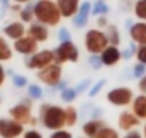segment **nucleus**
Segmentation results:
<instances>
[{
    "label": "nucleus",
    "instance_id": "5701e85b",
    "mask_svg": "<svg viewBox=\"0 0 146 138\" xmlns=\"http://www.w3.org/2000/svg\"><path fill=\"white\" fill-rule=\"evenodd\" d=\"M19 16H20V22L23 23H32L35 22V12H33V5L32 3H27L22 7V10L19 12Z\"/></svg>",
    "mask_w": 146,
    "mask_h": 138
},
{
    "label": "nucleus",
    "instance_id": "4468645a",
    "mask_svg": "<svg viewBox=\"0 0 146 138\" xmlns=\"http://www.w3.org/2000/svg\"><path fill=\"white\" fill-rule=\"evenodd\" d=\"M54 2L62 13V17L64 19H73L82 5L80 0H54Z\"/></svg>",
    "mask_w": 146,
    "mask_h": 138
},
{
    "label": "nucleus",
    "instance_id": "423d86ee",
    "mask_svg": "<svg viewBox=\"0 0 146 138\" xmlns=\"http://www.w3.org/2000/svg\"><path fill=\"white\" fill-rule=\"evenodd\" d=\"M62 75H63L62 65L56 62L37 71V79L49 88H57V85L62 82Z\"/></svg>",
    "mask_w": 146,
    "mask_h": 138
},
{
    "label": "nucleus",
    "instance_id": "7ed1b4c3",
    "mask_svg": "<svg viewBox=\"0 0 146 138\" xmlns=\"http://www.w3.org/2000/svg\"><path fill=\"white\" fill-rule=\"evenodd\" d=\"M83 45H85V49H86L88 53L100 55L103 52V49L106 46H109V40H108L105 30H102L99 27H93V29H89L85 33Z\"/></svg>",
    "mask_w": 146,
    "mask_h": 138
},
{
    "label": "nucleus",
    "instance_id": "ddd939ff",
    "mask_svg": "<svg viewBox=\"0 0 146 138\" xmlns=\"http://www.w3.org/2000/svg\"><path fill=\"white\" fill-rule=\"evenodd\" d=\"M139 125H140V119L132 111H122L119 114V118H117L119 129L127 132V131L136 129V127H139Z\"/></svg>",
    "mask_w": 146,
    "mask_h": 138
},
{
    "label": "nucleus",
    "instance_id": "39448f33",
    "mask_svg": "<svg viewBox=\"0 0 146 138\" xmlns=\"http://www.w3.org/2000/svg\"><path fill=\"white\" fill-rule=\"evenodd\" d=\"M54 53V62L59 63V65H63V63H76L79 60V49L78 46L73 43L72 40H66V42H60V45L53 50Z\"/></svg>",
    "mask_w": 146,
    "mask_h": 138
},
{
    "label": "nucleus",
    "instance_id": "2eb2a0df",
    "mask_svg": "<svg viewBox=\"0 0 146 138\" xmlns=\"http://www.w3.org/2000/svg\"><path fill=\"white\" fill-rule=\"evenodd\" d=\"M100 59H102V63L105 66H115L122 60V50L117 46L109 45L100 53Z\"/></svg>",
    "mask_w": 146,
    "mask_h": 138
},
{
    "label": "nucleus",
    "instance_id": "a211bd4d",
    "mask_svg": "<svg viewBox=\"0 0 146 138\" xmlns=\"http://www.w3.org/2000/svg\"><path fill=\"white\" fill-rule=\"evenodd\" d=\"M103 127H106V122L103 119H100V118H92L90 121H88V122L83 124L82 132L88 138H95Z\"/></svg>",
    "mask_w": 146,
    "mask_h": 138
},
{
    "label": "nucleus",
    "instance_id": "ea45409f",
    "mask_svg": "<svg viewBox=\"0 0 146 138\" xmlns=\"http://www.w3.org/2000/svg\"><path fill=\"white\" fill-rule=\"evenodd\" d=\"M120 138H143V134L140 132V131H137V129H132V131H127L123 137H120Z\"/></svg>",
    "mask_w": 146,
    "mask_h": 138
},
{
    "label": "nucleus",
    "instance_id": "9b49d317",
    "mask_svg": "<svg viewBox=\"0 0 146 138\" xmlns=\"http://www.w3.org/2000/svg\"><path fill=\"white\" fill-rule=\"evenodd\" d=\"M26 35L30 36L32 39H35L37 43H43L49 39V27L43 23H39V22H32L29 26H27V30H26Z\"/></svg>",
    "mask_w": 146,
    "mask_h": 138
},
{
    "label": "nucleus",
    "instance_id": "473e14b6",
    "mask_svg": "<svg viewBox=\"0 0 146 138\" xmlns=\"http://www.w3.org/2000/svg\"><path fill=\"white\" fill-rule=\"evenodd\" d=\"M12 82H13V85L17 86V88H25V86H27V78L23 76V75H13Z\"/></svg>",
    "mask_w": 146,
    "mask_h": 138
},
{
    "label": "nucleus",
    "instance_id": "f704fd0d",
    "mask_svg": "<svg viewBox=\"0 0 146 138\" xmlns=\"http://www.w3.org/2000/svg\"><path fill=\"white\" fill-rule=\"evenodd\" d=\"M136 59H137V62L146 65V45L137 46V50H136Z\"/></svg>",
    "mask_w": 146,
    "mask_h": 138
},
{
    "label": "nucleus",
    "instance_id": "79ce46f5",
    "mask_svg": "<svg viewBox=\"0 0 146 138\" xmlns=\"http://www.w3.org/2000/svg\"><path fill=\"white\" fill-rule=\"evenodd\" d=\"M6 76H7L6 69H5V66H3L2 63H0V88L5 85V82H6Z\"/></svg>",
    "mask_w": 146,
    "mask_h": 138
},
{
    "label": "nucleus",
    "instance_id": "aec40b11",
    "mask_svg": "<svg viewBox=\"0 0 146 138\" xmlns=\"http://www.w3.org/2000/svg\"><path fill=\"white\" fill-rule=\"evenodd\" d=\"M13 58V48L9 43V40L0 35V63L9 62Z\"/></svg>",
    "mask_w": 146,
    "mask_h": 138
},
{
    "label": "nucleus",
    "instance_id": "a19ab883",
    "mask_svg": "<svg viewBox=\"0 0 146 138\" xmlns=\"http://www.w3.org/2000/svg\"><path fill=\"white\" fill-rule=\"evenodd\" d=\"M137 88H139L140 94H145V95H146V75L142 76V78L139 79V82H137Z\"/></svg>",
    "mask_w": 146,
    "mask_h": 138
},
{
    "label": "nucleus",
    "instance_id": "cd10ccee",
    "mask_svg": "<svg viewBox=\"0 0 146 138\" xmlns=\"http://www.w3.org/2000/svg\"><path fill=\"white\" fill-rule=\"evenodd\" d=\"M95 138H120V135H119L117 129H115V128L106 125V127H103V128L99 131V134H98Z\"/></svg>",
    "mask_w": 146,
    "mask_h": 138
},
{
    "label": "nucleus",
    "instance_id": "a18cd8bd",
    "mask_svg": "<svg viewBox=\"0 0 146 138\" xmlns=\"http://www.w3.org/2000/svg\"><path fill=\"white\" fill-rule=\"evenodd\" d=\"M142 134H143V138H146V124L143 125V132Z\"/></svg>",
    "mask_w": 146,
    "mask_h": 138
},
{
    "label": "nucleus",
    "instance_id": "f257e3e1",
    "mask_svg": "<svg viewBox=\"0 0 146 138\" xmlns=\"http://www.w3.org/2000/svg\"><path fill=\"white\" fill-rule=\"evenodd\" d=\"M39 122L50 131L62 129L66 127L64 108L53 104H42L39 107Z\"/></svg>",
    "mask_w": 146,
    "mask_h": 138
},
{
    "label": "nucleus",
    "instance_id": "58836bf2",
    "mask_svg": "<svg viewBox=\"0 0 146 138\" xmlns=\"http://www.w3.org/2000/svg\"><path fill=\"white\" fill-rule=\"evenodd\" d=\"M96 26L99 29H106L109 26V22H108V17L106 16H98V20H96Z\"/></svg>",
    "mask_w": 146,
    "mask_h": 138
},
{
    "label": "nucleus",
    "instance_id": "393cba45",
    "mask_svg": "<svg viewBox=\"0 0 146 138\" xmlns=\"http://www.w3.org/2000/svg\"><path fill=\"white\" fill-rule=\"evenodd\" d=\"M78 95H79V94H78L76 88L66 86V88H63V89L60 91V99H62L63 102H66V104H72L73 101L78 98Z\"/></svg>",
    "mask_w": 146,
    "mask_h": 138
},
{
    "label": "nucleus",
    "instance_id": "c9c22d12",
    "mask_svg": "<svg viewBox=\"0 0 146 138\" xmlns=\"http://www.w3.org/2000/svg\"><path fill=\"white\" fill-rule=\"evenodd\" d=\"M23 138H43L42 132L36 128H30V129H25L23 132Z\"/></svg>",
    "mask_w": 146,
    "mask_h": 138
},
{
    "label": "nucleus",
    "instance_id": "412c9836",
    "mask_svg": "<svg viewBox=\"0 0 146 138\" xmlns=\"http://www.w3.org/2000/svg\"><path fill=\"white\" fill-rule=\"evenodd\" d=\"M105 33L108 36V40H109V45L112 46H119L120 42H122V38H120V32L117 29L116 25H109L106 29H105Z\"/></svg>",
    "mask_w": 146,
    "mask_h": 138
},
{
    "label": "nucleus",
    "instance_id": "bb28decb",
    "mask_svg": "<svg viewBox=\"0 0 146 138\" xmlns=\"http://www.w3.org/2000/svg\"><path fill=\"white\" fill-rule=\"evenodd\" d=\"M27 95H29V98L33 101H39V99H42L43 98V89L39 86V85H36V84H32V85H29L27 86Z\"/></svg>",
    "mask_w": 146,
    "mask_h": 138
},
{
    "label": "nucleus",
    "instance_id": "72a5a7b5",
    "mask_svg": "<svg viewBox=\"0 0 146 138\" xmlns=\"http://www.w3.org/2000/svg\"><path fill=\"white\" fill-rule=\"evenodd\" d=\"M89 65L92 66V69H95V71H98V69H100V66L103 65L102 63V59H100V55H90L89 58Z\"/></svg>",
    "mask_w": 146,
    "mask_h": 138
},
{
    "label": "nucleus",
    "instance_id": "49530a36",
    "mask_svg": "<svg viewBox=\"0 0 146 138\" xmlns=\"http://www.w3.org/2000/svg\"><path fill=\"white\" fill-rule=\"evenodd\" d=\"M80 138H88V137H80Z\"/></svg>",
    "mask_w": 146,
    "mask_h": 138
},
{
    "label": "nucleus",
    "instance_id": "dca6fc26",
    "mask_svg": "<svg viewBox=\"0 0 146 138\" xmlns=\"http://www.w3.org/2000/svg\"><path fill=\"white\" fill-rule=\"evenodd\" d=\"M129 36L130 40L137 46L146 45V22L137 20L136 23H132V26L129 27Z\"/></svg>",
    "mask_w": 146,
    "mask_h": 138
},
{
    "label": "nucleus",
    "instance_id": "b1692460",
    "mask_svg": "<svg viewBox=\"0 0 146 138\" xmlns=\"http://www.w3.org/2000/svg\"><path fill=\"white\" fill-rule=\"evenodd\" d=\"M133 13L140 22H146V0H136L133 5Z\"/></svg>",
    "mask_w": 146,
    "mask_h": 138
},
{
    "label": "nucleus",
    "instance_id": "c756f323",
    "mask_svg": "<svg viewBox=\"0 0 146 138\" xmlns=\"http://www.w3.org/2000/svg\"><path fill=\"white\" fill-rule=\"evenodd\" d=\"M105 85H106V79H100V81H98V82H96L90 89H89V92H88V94H89V96H90V98H95V96H96L102 89H103V86H105Z\"/></svg>",
    "mask_w": 146,
    "mask_h": 138
},
{
    "label": "nucleus",
    "instance_id": "4c0bfd02",
    "mask_svg": "<svg viewBox=\"0 0 146 138\" xmlns=\"http://www.w3.org/2000/svg\"><path fill=\"white\" fill-rule=\"evenodd\" d=\"M90 79H83L78 86H76V91H78V94H82V92H86V91H89V86H90Z\"/></svg>",
    "mask_w": 146,
    "mask_h": 138
},
{
    "label": "nucleus",
    "instance_id": "4be33fe9",
    "mask_svg": "<svg viewBox=\"0 0 146 138\" xmlns=\"http://www.w3.org/2000/svg\"><path fill=\"white\" fill-rule=\"evenodd\" d=\"M64 114H66V127L67 128H72V127H75L78 124L79 112H78V109L73 105H67L64 108Z\"/></svg>",
    "mask_w": 146,
    "mask_h": 138
},
{
    "label": "nucleus",
    "instance_id": "f8f14e48",
    "mask_svg": "<svg viewBox=\"0 0 146 138\" xmlns=\"http://www.w3.org/2000/svg\"><path fill=\"white\" fill-rule=\"evenodd\" d=\"M26 30L27 27L25 26L23 22L20 20H15V22H10L7 23L5 27H3V36L6 39H10V40H17L20 38H23L26 35Z\"/></svg>",
    "mask_w": 146,
    "mask_h": 138
},
{
    "label": "nucleus",
    "instance_id": "6e6552de",
    "mask_svg": "<svg viewBox=\"0 0 146 138\" xmlns=\"http://www.w3.org/2000/svg\"><path fill=\"white\" fill-rule=\"evenodd\" d=\"M135 95L133 91L129 86H117L110 89L106 94V99L109 104H112L113 107H120V108H126L132 104Z\"/></svg>",
    "mask_w": 146,
    "mask_h": 138
},
{
    "label": "nucleus",
    "instance_id": "0eeeda50",
    "mask_svg": "<svg viewBox=\"0 0 146 138\" xmlns=\"http://www.w3.org/2000/svg\"><path fill=\"white\" fill-rule=\"evenodd\" d=\"M54 62V53L52 49H43V50H37L36 53L26 56L25 65L30 71H40V69L49 66L50 63Z\"/></svg>",
    "mask_w": 146,
    "mask_h": 138
},
{
    "label": "nucleus",
    "instance_id": "7c9ffc66",
    "mask_svg": "<svg viewBox=\"0 0 146 138\" xmlns=\"http://www.w3.org/2000/svg\"><path fill=\"white\" fill-rule=\"evenodd\" d=\"M133 76L135 78H137V79H140L142 76H145L146 75V65H143V63H140V62H137V63H135L133 65Z\"/></svg>",
    "mask_w": 146,
    "mask_h": 138
},
{
    "label": "nucleus",
    "instance_id": "c85d7f7f",
    "mask_svg": "<svg viewBox=\"0 0 146 138\" xmlns=\"http://www.w3.org/2000/svg\"><path fill=\"white\" fill-rule=\"evenodd\" d=\"M136 50H137V46H136V43L132 42L129 46H126L122 50V59H130V58L136 56Z\"/></svg>",
    "mask_w": 146,
    "mask_h": 138
},
{
    "label": "nucleus",
    "instance_id": "20e7f679",
    "mask_svg": "<svg viewBox=\"0 0 146 138\" xmlns=\"http://www.w3.org/2000/svg\"><path fill=\"white\" fill-rule=\"evenodd\" d=\"M32 108H33L32 101L30 99H23V101H20L19 104L13 105L9 109V115H10V118H13L15 121L20 122L25 127H36L39 119L33 115Z\"/></svg>",
    "mask_w": 146,
    "mask_h": 138
},
{
    "label": "nucleus",
    "instance_id": "6ab92c4d",
    "mask_svg": "<svg viewBox=\"0 0 146 138\" xmlns=\"http://www.w3.org/2000/svg\"><path fill=\"white\" fill-rule=\"evenodd\" d=\"M130 105H132V112L140 121H146V95L140 94V95L135 96Z\"/></svg>",
    "mask_w": 146,
    "mask_h": 138
},
{
    "label": "nucleus",
    "instance_id": "1a4fd4ad",
    "mask_svg": "<svg viewBox=\"0 0 146 138\" xmlns=\"http://www.w3.org/2000/svg\"><path fill=\"white\" fill-rule=\"evenodd\" d=\"M25 132V125L13 118H0V138H19Z\"/></svg>",
    "mask_w": 146,
    "mask_h": 138
},
{
    "label": "nucleus",
    "instance_id": "2f4dec72",
    "mask_svg": "<svg viewBox=\"0 0 146 138\" xmlns=\"http://www.w3.org/2000/svg\"><path fill=\"white\" fill-rule=\"evenodd\" d=\"M49 138H73V134L69 131V129H56V131H52V134L49 135Z\"/></svg>",
    "mask_w": 146,
    "mask_h": 138
},
{
    "label": "nucleus",
    "instance_id": "9d476101",
    "mask_svg": "<svg viewBox=\"0 0 146 138\" xmlns=\"http://www.w3.org/2000/svg\"><path fill=\"white\" fill-rule=\"evenodd\" d=\"M12 48H13V52H16L19 55L30 56V55H33V53H36L39 50V43L35 39H32L30 36L25 35L23 38L15 40L13 45H12Z\"/></svg>",
    "mask_w": 146,
    "mask_h": 138
},
{
    "label": "nucleus",
    "instance_id": "f03ea898",
    "mask_svg": "<svg viewBox=\"0 0 146 138\" xmlns=\"http://www.w3.org/2000/svg\"><path fill=\"white\" fill-rule=\"evenodd\" d=\"M35 20L46 25L47 27H54L62 22V13L54 0H37L33 5Z\"/></svg>",
    "mask_w": 146,
    "mask_h": 138
},
{
    "label": "nucleus",
    "instance_id": "f3484780",
    "mask_svg": "<svg viewBox=\"0 0 146 138\" xmlns=\"http://www.w3.org/2000/svg\"><path fill=\"white\" fill-rule=\"evenodd\" d=\"M90 15H92V5L89 2L82 3L80 7H79V12L75 15V17H73V25H75L76 27H79V29L85 27L89 22Z\"/></svg>",
    "mask_w": 146,
    "mask_h": 138
},
{
    "label": "nucleus",
    "instance_id": "37998d69",
    "mask_svg": "<svg viewBox=\"0 0 146 138\" xmlns=\"http://www.w3.org/2000/svg\"><path fill=\"white\" fill-rule=\"evenodd\" d=\"M22 7H23V5H19V3H12V5H10V7H9V10H12V12H15V13H19V12L22 10Z\"/></svg>",
    "mask_w": 146,
    "mask_h": 138
},
{
    "label": "nucleus",
    "instance_id": "a878e982",
    "mask_svg": "<svg viewBox=\"0 0 146 138\" xmlns=\"http://www.w3.org/2000/svg\"><path fill=\"white\" fill-rule=\"evenodd\" d=\"M109 12V6L105 0H98L92 6V15L93 16H106Z\"/></svg>",
    "mask_w": 146,
    "mask_h": 138
},
{
    "label": "nucleus",
    "instance_id": "c03bdc74",
    "mask_svg": "<svg viewBox=\"0 0 146 138\" xmlns=\"http://www.w3.org/2000/svg\"><path fill=\"white\" fill-rule=\"evenodd\" d=\"M13 3H19V5H27V3H30L32 0H12Z\"/></svg>",
    "mask_w": 146,
    "mask_h": 138
},
{
    "label": "nucleus",
    "instance_id": "e433bc0d",
    "mask_svg": "<svg viewBox=\"0 0 146 138\" xmlns=\"http://www.w3.org/2000/svg\"><path fill=\"white\" fill-rule=\"evenodd\" d=\"M59 40L60 42H66V40H72V36H70V32H69V29H66V27H62L60 30H59Z\"/></svg>",
    "mask_w": 146,
    "mask_h": 138
}]
</instances>
